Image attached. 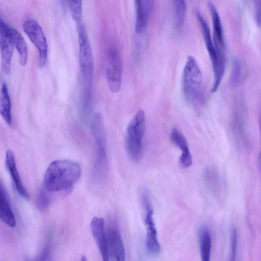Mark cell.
Listing matches in <instances>:
<instances>
[{
    "label": "cell",
    "mask_w": 261,
    "mask_h": 261,
    "mask_svg": "<svg viewBox=\"0 0 261 261\" xmlns=\"http://www.w3.org/2000/svg\"><path fill=\"white\" fill-rule=\"evenodd\" d=\"M81 175V168L77 163L69 160L54 161L44 173V188L48 192L71 189Z\"/></svg>",
    "instance_id": "6da1fadb"
},
{
    "label": "cell",
    "mask_w": 261,
    "mask_h": 261,
    "mask_svg": "<svg viewBox=\"0 0 261 261\" xmlns=\"http://www.w3.org/2000/svg\"><path fill=\"white\" fill-rule=\"evenodd\" d=\"M202 75L201 69L194 57L189 56L182 75V88L186 100L193 106L202 100Z\"/></svg>",
    "instance_id": "7a4b0ae2"
},
{
    "label": "cell",
    "mask_w": 261,
    "mask_h": 261,
    "mask_svg": "<svg viewBox=\"0 0 261 261\" xmlns=\"http://www.w3.org/2000/svg\"><path fill=\"white\" fill-rule=\"evenodd\" d=\"M196 16L199 23L204 42L208 52L214 72V83L211 92H216L221 84L225 71V56L224 51L215 46L209 26L202 14L196 11Z\"/></svg>",
    "instance_id": "3957f363"
},
{
    "label": "cell",
    "mask_w": 261,
    "mask_h": 261,
    "mask_svg": "<svg viewBox=\"0 0 261 261\" xmlns=\"http://www.w3.org/2000/svg\"><path fill=\"white\" fill-rule=\"evenodd\" d=\"M145 129V113L143 110L140 109L129 122L125 135L126 150L134 161H137L142 156Z\"/></svg>",
    "instance_id": "277c9868"
},
{
    "label": "cell",
    "mask_w": 261,
    "mask_h": 261,
    "mask_svg": "<svg viewBox=\"0 0 261 261\" xmlns=\"http://www.w3.org/2000/svg\"><path fill=\"white\" fill-rule=\"evenodd\" d=\"M140 200L144 213L145 224L146 228V246L148 251L152 254L160 252L157 231L153 217V209L150 195L146 189H143L140 193Z\"/></svg>",
    "instance_id": "5b68a950"
},
{
    "label": "cell",
    "mask_w": 261,
    "mask_h": 261,
    "mask_svg": "<svg viewBox=\"0 0 261 261\" xmlns=\"http://www.w3.org/2000/svg\"><path fill=\"white\" fill-rule=\"evenodd\" d=\"M78 34L81 71L84 81L89 85L93 76V60L92 48L84 25L81 24L79 26Z\"/></svg>",
    "instance_id": "8992f818"
},
{
    "label": "cell",
    "mask_w": 261,
    "mask_h": 261,
    "mask_svg": "<svg viewBox=\"0 0 261 261\" xmlns=\"http://www.w3.org/2000/svg\"><path fill=\"white\" fill-rule=\"evenodd\" d=\"M23 31L38 51V66L43 67L47 59L48 45L42 27L35 19L28 18L22 24Z\"/></svg>",
    "instance_id": "52a82bcc"
},
{
    "label": "cell",
    "mask_w": 261,
    "mask_h": 261,
    "mask_svg": "<svg viewBox=\"0 0 261 261\" xmlns=\"http://www.w3.org/2000/svg\"><path fill=\"white\" fill-rule=\"evenodd\" d=\"M106 78L108 87L113 93L118 92L122 82V62L118 49L115 46L109 48L106 67Z\"/></svg>",
    "instance_id": "ba28073f"
},
{
    "label": "cell",
    "mask_w": 261,
    "mask_h": 261,
    "mask_svg": "<svg viewBox=\"0 0 261 261\" xmlns=\"http://www.w3.org/2000/svg\"><path fill=\"white\" fill-rule=\"evenodd\" d=\"M92 130L97 144V169L99 168L100 171L104 172L107 166L106 132L102 117L99 113L94 117Z\"/></svg>",
    "instance_id": "9c48e42d"
},
{
    "label": "cell",
    "mask_w": 261,
    "mask_h": 261,
    "mask_svg": "<svg viewBox=\"0 0 261 261\" xmlns=\"http://www.w3.org/2000/svg\"><path fill=\"white\" fill-rule=\"evenodd\" d=\"M0 46L2 68L8 74L10 72L14 44L11 38L10 26L2 19L0 21Z\"/></svg>",
    "instance_id": "30bf717a"
},
{
    "label": "cell",
    "mask_w": 261,
    "mask_h": 261,
    "mask_svg": "<svg viewBox=\"0 0 261 261\" xmlns=\"http://www.w3.org/2000/svg\"><path fill=\"white\" fill-rule=\"evenodd\" d=\"M90 229L102 261H109V243L105 233L103 219L100 217H94L90 223Z\"/></svg>",
    "instance_id": "8fae6325"
},
{
    "label": "cell",
    "mask_w": 261,
    "mask_h": 261,
    "mask_svg": "<svg viewBox=\"0 0 261 261\" xmlns=\"http://www.w3.org/2000/svg\"><path fill=\"white\" fill-rule=\"evenodd\" d=\"M171 142L181 151L179 162L184 168H188L192 164V157L186 138L177 128H173L170 134Z\"/></svg>",
    "instance_id": "7c38bea8"
},
{
    "label": "cell",
    "mask_w": 261,
    "mask_h": 261,
    "mask_svg": "<svg viewBox=\"0 0 261 261\" xmlns=\"http://www.w3.org/2000/svg\"><path fill=\"white\" fill-rule=\"evenodd\" d=\"M152 2L151 1H135L136 13L135 30L137 34L142 33L147 26Z\"/></svg>",
    "instance_id": "4fadbf2b"
},
{
    "label": "cell",
    "mask_w": 261,
    "mask_h": 261,
    "mask_svg": "<svg viewBox=\"0 0 261 261\" xmlns=\"http://www.w3.org/2000/svg\"><path fill=\"white\" fill-rule=\"evenodd\" d=\"M207 6L211 16L213 24L214 43L217 48L224 51L225 48L224 37L219 12L213 2L207 1Z\"/></svg>",
    "instance_id": "5bb4252c"
},
{
    "label": "cell",
    "mask_w": 261,
    "mask_h": 261,
    "mask_svg": "<svg viewBox=\"0 0 261 261\" xmlns=\"http://www.w3.org/2000/svg\"><path fill=\"white\" fill-rule=\"evenodd\" d=\"M109 243L113 261H125V252L119 230L115 227L109 232Z\"/></svg>",
    "instance_id": "9a60e30c"
},
{
    "label": "cell",
    "mask_w": 261,
    "mask_h": 261,
    "mask_svg": "<svg viewBox=\"0 0 261 261\" xmlns=\"http://www.w3.org/2000/svg\"><path fill=\"white\" fill-rule=\"evenodd\" d=\"M6 166L13 180L18 193L25 199L30 197L29 194L24 187L17 167L14 155L11 150H8L6 154Z\"/></svg>",
    "instance_id": "2e32d148"
},
{
    "label": "cell",
    "mask_w": 261,
    "mask_h": 261,
    "mask_svg": "<svg viewBox=\"0 0 261 261\" xmlns=\"http://www.w3.org/2000/svg\"><path fill=\"white\" fill-rule=\"evenodd\" d=\"M0 218L7 226L13 228L16 226V220L8 198L6 192L1 183Z\"/></svg>",
    "instance_id": "e0dca14e"
},
{
    "label": "cell",
    "mask_w": 261,
    "mask_h": 261,
    "mask_svg": "<svg viewBox=\"0 0 261 261\" xmlns=\"http://www.w3.org/2000/svg\"><path fill=\"white\" fill-rule=\"evenodd\" d=\"M10 32L14 46L18 52L19 64L22 66H25L28 57V47L25 40L17 30L10 26Z\"/></svg>",
    "instance_id": "ac0fdd59"
},
{
    "label": "cell",
    "mask_w": 261,
    "mask_h": 261,
    "mask_svg": "<svg viewBox=\"0 0 261 261\" xmlns=\"http://www.w3.org/2000/svg\"><path fill=\"white\" fill-rule=\"evenodd\" d=\"M0 112L7 124L10 125L12 122L11 103L7 86L5 83L3 84L1 91Z\"/></svg>",
    "instance_id": "d6986e66"
},
{
    "label": "cell",
    "mask_w": 261,
    "mask_h": 261,
    "mask_svg": "<svg viewBox=\"0 0 261 261\" xmlns=\"http://www.w3.org/2000/svg\"><path fill=\"white\" fill-rule=\"evenodd\" d=\"M199 245L201 261H210L212 238L206 227L201 228L199 232Z\"/></svg>",
    "instance_id": "ffe728a7"
},
{
    "label": "cell",
    "mask_w": 261,
    "mask_h": 261,
    "mask_svg": "<svg viewBox=\"0 0 261 261\" xmlns=\"http://www.w3.org/2000/svg\"><path fill=\"white\" fill-rule=\"evenodd\" d=\"M203 179L207 188L213 194H217L220 190V180L217 171L211 167L203 172Z\"/></svg>",
    "instance_id": "44dd1931"
},
{
    "label": "cell",
    "mask_w": 261,
    "mask_h": 261,
    "mask_svg": "<svg viewBox=\"0 0 261 261\" xmlns=\"http://www.w3.org/2000/svg\"><path fill=\"white\" fill-rule=\"evenodd\" d=\"M175 24L176 29L180 30L183 27L187 10V4L182 0L173 1Z\"/></svg>",
    "instance_id": "7402d4cb"
},
{
    "label": "cell",
    "mask_w": 261,
    "mask_h": 261,
    "mask_svg": "<svg viewBox=\"0 0 261 261\" xmlns=\"http://www.w3.org/2000/svg\"><path fill=\"white\" fill-rule=\"evenodd\" d=\"M242 64L239 59L234 58L232 62L230 82L232 85H237L242 76Z\"/></svg>",
    "instance_id": "603a6c76"
},
{
    "label": "cell",
    "mask_w": 261,
    "mask_h": 261,
    "mask_svg": "<svg viewBox=\"0 0 261 261\" xmlns=\"http://www.w3.org/2000/svg\"><path fill=\"white\" fill-rule=\"evenodd\" d=\"M72 19L79 22L82 14V2L81 1H69L67 2Z\"/></svg>",
    "instance_id": "cb8c5ba5"
},
{
    "label": "cell",
    "mask_w": 261,
    "mask_h": 261,
    "mask_svg": "<svg viewBox=\"0 0 261 261\" xmlns=\"http://www.w3.org/2000/svg\"><path fill=\"white\" fill-rule=\"evenodd\" d=\"M46 191L45 188L41 190L37 200V207L41 211L46 210L49 205L50 199Z\"/></svg>",
    "instance_id": "d4e9b609"
},
{
    "label": "cell",
    "mask_w": 261,
    "mask_h": 261,
    "mask_svg": "<svg viewBox=\"0 0 261 261\" xmlns=\"http://www.w3.org/2000/svg\"><path fill=\"white\" fill-rule=\"evenodd\" d=\"M238 236L236 228H233L230 234V252L229 261H236L237 252Z\"/></svg>",
    "instance_id": "484cf974"
},
{
    "label": "cell",
    "mask_w": 261,
    "mask_h": 261,
    "mask_svg": "<svg viewBox=\"0 0 261 261\" xmlns=\"http://www.w3.org/2000/svg\"><path fill=\"white\" fill-rule=\"evenodd\" d=\"M254 17L256 25L261 28V1L255 2Z\"/></svg>",
    "instance_id": "4316f807"
},
{
    "label": "cell",
    "mask_w": 261,
    "mask_h": 261,
    "mask_svg": "<svg viewBox=\"0 0 261 261\" xmlns=\"http://www.w3.org/2000/svg\"><path fill=\"white\" fill-rule=\"evenodd\" d=\"M51 251L49 247H45L34 261H50Z\"/></svg>",
    "instance_id": "83f0119b"
},
{
    "label": "cell",
    "mask_w": 261,
    "mask_h": 261,
    "mask_svg": "<svg viewBox=\"0 0 261 261\" xmlns=\"http://www.w3.org/2000/svg\"><path fill=\"white\" fill-rule=\"evenodd\" d=\"M259 125H260V134H261V111L260 113V116H259ZM260 161L261 163V150L260 152Z\"/></svg>",
    "instance_id": "f1b7e54d"
},
{
    "label": "cell",
    "mask_w": 261,
    "mask_h": 261,
    "mask_svg": "<svg viewBox=\"0 0 261 261\" xmlns=\"http://www.w3.org/2000/svg\"><path fill=\"white\" fill-rule=\"evenodd\" d=\"M80 261H87V258L85 256L82 255Z\"/></svg>",
    "instance_id": "f546056e"
}]
</instances>
